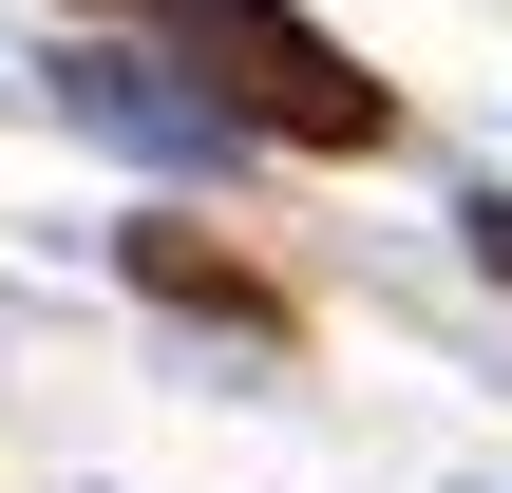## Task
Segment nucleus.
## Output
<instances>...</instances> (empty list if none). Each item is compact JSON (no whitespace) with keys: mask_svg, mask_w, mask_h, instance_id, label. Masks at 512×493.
<instances>
[{"mask_svg":"<svg viewBox=\"0 0 512 493\" xmlns=\"http://www.w3.org/2000/svg\"><path fill=\"white\" fill-rule=\"evenodd\" d=\"M76 19H152L247 133H285V152H380L399 133V95L323 38V19H285V0H76Z\"/></svg>","mask_w":512,"mask_h":493,"instance_id":"1","label":"nucleus"},{"mask_svg":"<svg viewBox=\"0 0 512 493\" xmlns=\"http://www.w3.org/2000/svg\"><path fill=\"white\" fill-rule=\"evenodd\" d=\"M38 95H57L95 152H133V171H228V152H247V114H228L190 57H133V38H57Z\"/></svg>","mask_w":512,"mask_h":493,"instance_id":"2","label":"nucleus"},{"mask_svg":"<svg viewBox=\"0 0 512 493\" xmlns=\"http://www.w3.org/2000/svg\"><path fill=\"white\" fill-rule=\"evenodd\" d=\"M114 266H133V285H152L171 323H228V342H266V361L304 342V304H285V266H247V247H209V228H171V209H133V228H114Z\"/></svg>","mask_w":512,"mask_h":493,"instance_id":"3","label":"nucleus"},{"mask_svg":"<svg viewBox=\"0 0 512 493\" xmlns=\"http://www.w3.org/2000/svg\"><path fill=\"white\" fill-rule=\"evenodd\" d=\"M456 228H475V266H494V285H512V190H475Z\"/></svg>","mask_w":512,"mask_h":493,"instance_id":"4","label":"nucleus"}]
</instances>
